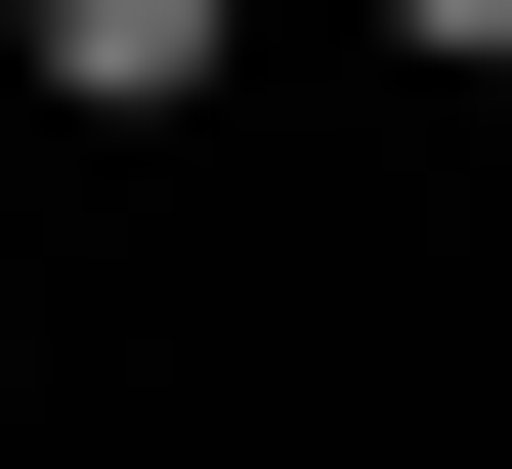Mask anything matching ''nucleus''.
<instances>
[{"label": "nucleus", "instance_id": "obj_2", "mask_svg": "<svg viewBox=\"0 0 512 469\" xmlns=\"http://www.w3.org/2000/svg\"><path fill=\"white\" fill-rule=\"evenodd\" d=\"M384 43H427V86H512V0H384Z\"/></svg>", "mask_w": 512, "mask_h": 469}, {"label": "nucleus", "instance_id": "obj_1", "mask_svg": "<svg viewBox=\"0 0 512 469\" xmlns=\"http://www.w3.org/2000/svg\"><path fill=\"white\" fill-rule=\"evenodd\" d=\"M0 43H43V86H86V128H171V86H214V43H256V0H0Z\"/></svg>", "mask_w": 512, "mask_h": 469}]
</instances>
